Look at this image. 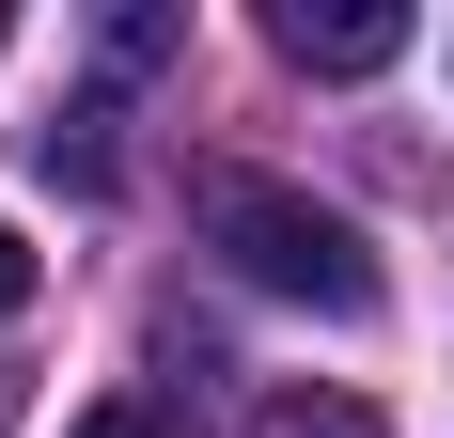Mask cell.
<instances>
[{
  "instance_id": "obj_1",
  "label": "cell",
  "mask_w": 454,
  "mask_h": 438,
  "mask_svg": "<svg viewBox=\"0 0 454 438\" xmlns=\"http://www.w3.org/2000/svg\"><path fill=\"white\" fill-rule=\"evenodd\" d=\"M204 235L235 251V282H267V298L329 313V329L376 313V251L314 204V188H282V173H204Z\"/></svg>"
},
{
  "instance_id": "obj_2",
  "label": "cell",
  "mask_w": 454,
  "mask_h": 438,
  "mask_svg": "<svg viewBox=\"0 0 454 438\" xmlns=\"http://www.w3.org/2000/svg\"><path fill=\"white\" fill-rule=\"evenodd\" d=\"M267 47L298 63V79H376V63L408 47V16H392V0H282Z\"/></svg>"
},
{
  "instance_id": "obj_3",
  "label": "cell",
  "mask_w": 454,
  "mask_h": 438,
  "mask_svg": "<svg viewBox=\"0 0 454 438\" xmlns=\"http://www.w3.org/2000/svg\"><path fill=\"white\" fill-rule=\"evenodd\" d=\"M32 173H47V188H110V94L47 110V126H32Z\"/></svg>"
},
{
  "instance_id": "obj_4",
  "label": "cell",
  "mask_w": 454,
  "mask_h": 438,
  "mask_svg": "<svg viewBox=\"0 0 454 438\" xmlns=\"http://www.w3.org/2000/svg\"><path fill=\"white\" fill-rule=\"evenodd\" d=\"M251 438H376V407H361V392H267Z\"/></svg>"
},
{
  "instance_id": "obj_5",
  "label": "cell",
  "mask_w": 454,
  "mask_h": 438,
  "mask_svg": "<svg viewBox=\"0 0 454 438\" xmlns=\"http://www.w3.org/2000/svg\"><path fill=\"white\" fill-rule=\"evenodd\" d=\"M94 47H110V79H157V63H173V16L141 0V16H110V32H94Z\"/></svg>"
},
{
  "instance_id": "obj_6",
  "label": "cell",
  "mask_w": 454,
  "mask_h": 438,
  "mask_svg": "<svg viewBox=\"0 0 454 438\" xmlns=\"http://www.w3.org/2000/svg\"><path fill=\"white\" fill-rule=\"evenodd\" d=\"M16 298H32V251H16V219H0V313H16Z\"/></svg>"
},
{
  "instance_id": "obj_7",
  "label": "cell",
  "mask_w": 454,
  "mask_h": 438,
  "mask_svg": "<svg viewBox=\"0 0 454 438\" xmlns=\"http://www.w3.org/2000/svg\"><path fill=\"white\" fill-rule=\"evenodd\" d=\"M79 438H157V423H141V407H94V423H79Z\"/></svg>"
},
{
  "instance_id": "obj_8",
  "label": "cell",
  "mask_w": 454,
  "mask_h": 438,
  "mask_svg": "<svg viewBox=\"0 0 454 438\" xmlns=\"http://www.w3.org/2000/svg\"><path fill=\"white\" fill-rule=\"evenodd\" d=\"M16 407H32V376H16V360H0V423H16Z\"/></svg>"
}]
</instances>
